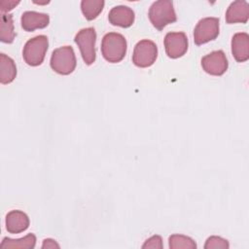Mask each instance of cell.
Instances as JSON below:
<instances>
[{
  "label": "cell",
  "mask_w": 249,
  "mask_h": 249,
  "mask_svg": "<svg viewBox=\"0 0 249 249\" xmlns=\"http://www.w3.org/2000/svg\"><path fill=\"white\" fill-rule=\"evenodd\" d=\"M126 40L120 33L109 32L106 33L102 38V55L107 61L111 63H117L122 61L126 53Z\"/></svg>",
  "instance_id": "1"
},
{
  "label": "cell",
  "mask_w": 249,
  "mask_h": 249,
  "mask_svg": "<svg viewBox=\"0 0 249 249\" xmlns=\"http://www.w3.org/2000/svg\"><path fill=\"white\" fill-rule=\"evenodd\" d=\"M151 23L158 30L163 29L167 24L176 21L177 17L172 1L159 0L154 2L148 13Z\"/></svg>",
  "instance_id": "2"
},
{
  "label": "cell",
  "mask_w": 249,
  "mask_h": 249,
  "mask_svg": "<svg viewBox=\"0 0 249 249\" xmlns=\"http://www.w3.org/2000/svg\"><path fill=\"white\" fill-rule=\"evenodd\" d=\"M49 48V40L46 35H38L29 39L22 51V56L26 64L38 66L44 61L46 53Z\"/></svg>",
  "instance_id": "3"
},
{
  "label": "cell",
  "mask_w": 249,
  "mask_h": 249,
  "mask_svg": "<svg viewBox=\"0 0 249 249\" xmlns=\"http://www.w3.org/2000/svg\"><path fill=\"white\" fill-rule=\"evenodd\" d=\"M52 69L60 75H69L76 68V56L71 46H63L55 49L50 61Z\"/></svg>",
  "instance_id": "4"
},
{
  "label": "cell",
  "mask_w": 249,
  "mask_h": 249,
  "mask_svg": "<svg viewBox=\"0 0 249 249\" xmlns=\"http://www.w3.org/2000/svg\"><path fill=\"white\" fill-rule=\"evenodd\" d=\"M75 43L78 45L83 60L87 65H91L96 58L95 42L96 32L93 27H87L81 29L74 38Z\"/></svg>",
  "instance_id": "5"
},
{
  "label": "cell",
  "mask_w": 249,
  "mask_h": 249,
  "mask_svg": "<svg viewBox=\"0 0 249 249\" xmlns=\"http://www.w3.org/2000/svg\"><path fill=\"white\" fill-rule=\"evenodd\" d=\"M158 57V47L157 45L148 39L139 41L133 50L132 62L134 65L146 68L153 65Z\"/></svg>",
  "instance_id": "6"
},
{
  "label": "cell",
  "mask_w": 249,
  "mask_h": 249,
  "mask_svg": "<svg viewBox=\"0 0 249 249\" xmlns=\"http://www.w3.org/2000/svg\"><path fill=\"white\" fill-rule=\"evenodd\" d=\"M219 35V18H201L195 27L194 41L196 45L208 43Z\"/></svg>",
  "instance_id": "7"
},
{
  "label": "cell",
  "mask_w": 249,
  "mask_h": 249,
  "mask_svg": "<svg viewBox=\"0 0 249 249\" xmlns=\"http://www.w3.org/2000/svg\"><path fill=\"white\" fill-rule=\"evenodd\" d=\"M203 70L213 76H222L228 69L229 62L223 51H214L201 58Z\"/></svg>",
  "instance_id": "8"
},
{
  "label": "cell",
  "mask_w": 249,
  "mask_h": 249,
  "mask_svg": "<svg viewBox=\"0 0 249 249\" xmlns=\"http://www.w3.org/2000/svg\"><path fill=\"white\" fill-rule=\"evenodd\" d=\"M163 43L165 53L171 58L181 57L188 51V38L184 32H168Z\"/></svg>",
  "instance_id": "9"
},
{
  "label": "cell",
  "mask_w": 249,
  "mask_h": 249,
  "mask_svg": "<svg viewBox=\"0 0 249 249\" xmlns=\"http://www.w3.org/2000/svg\"><path fill=\"white\" fill-rule=\"evenodd\" d=\"M134 12L127 6L120 5L112 8L108 14L109 22L112 25L121 27H129L134 22Z\"/></svg>",
  "instance_id": "10"
},
{
  "label": "cell",
  "mask_w": 249,
  "mask_h": 249,
  "mask_svg": "<svg viewBox=\"0 0 249 249\" xmlns=\"http://www.w3.org/2000/svg\"><path fill=\"white\" fill-rule=\"evenodd\" d=\"M49 22L50 17L48 14L34 11H26L21 15L20 18L21 27L28 32H32L35 29L45 28L49 25Z\"/></svg>",
  "instance_id": "11"
},
{
  "label": "cell",
  "mask_w": 249,
  "mask_h": 249,
  "mask_svg": "<svg viewBox=\"0 0 249 249\" xmlns=\"http://www.w3.org/2000/svg\"><path fill=\"white\" fill-rule=\"evenodd\" d=\"M249 19V4L244 0H236L231 3L226 12L227 23H246Z\"/></svg>",
  "instance_id": "12"
},
{
  "label": "cell",
  "mask_w": 249,
  "mask_h": 249,
  "mask_svg": "<svg viewBox=\"0 0 249 249\" xmlns=\"http://www.w3.org/2000/svg\"><path fill=\"white\" fill-rule=\"evenodd\" d=\"M231 53L237 62L249 59V35L247 33L238 32L232 36Z\"/></svg>",
  "instance_id": "13"
},
{
  "label": "cell",
  "mask_w": 249,
  "mask_h": 249,
  "mask_svg": "<svg viewBox=\"0 0 249 249\" xmlns=\"http://www.w3.org/2000/svg\"><path fill=\"white\" fill-rule=\"evenodd\" d=\"M28 216L20 210H12L6 215V230L10 233H19L29 227Z\"/></svg>",
  "instance_id": "14"
},
{
  "label": "cell",
  "mask_w": 249,
  "mask_h": 249,
  "mask_svg": "<svg viewBox=\"0 0 249 249\" xmlns=\"http://www.w3.org/2000/svg\"><path fill=\"white\" fill-rule=\"evenodd\" d=\"M17 76L15 61L5 53H0V82L3 85L12 83Z\"/></svg>",
  "instance_id": "15"
},
{
  "label": "cell",
  "mask_w": 249,
  "mask_h": 249,
  "mask_svg": "<svg viewBox=\"0 0 249 249\" xmlns=\"http://www.w3.org/2000/svg\"><path fill=\"white\" fill-rule=\"evenodd\" d=\"M36 244V236L33 233H28L24 237L12 239L4 237L0 248L1 249H33Z\"/></svg>",
  "instance_id": "16"
},
{
  "label": "cell",
  "mask_w": 249,
  "mask_h": 249,
  "mask_svg": "<svg viewBox=\"0 0 249 249\" xmlns=\"http://www.w3.org/2000/svg\"><path fill=\"white\" fill-rule=\"evenodd\" d=\"M16 37V32L14 30L13 15L11 14H1L0 18V40L3 43L11 44Z\"/></svg>",
  "instance_id": "17"
},
{
  "label": "cell",
  "mask_w": 249,
  "mask_h": 249,
  "mask_svg": "<svg viewBox=\"0 0 249 249\" xmlns=\"http://www.w3.org/2000/svg\"><path fill=\"white\" fill-rule=\"evenodd\" d=\"M103 0H83L81 2V10L88 20H92L98 17L104 8Z\"/></svg>",
  "instance_id": "18"
},
{
  "label": "cell",
  "mask_w": 249,
  "mask_h": 249,
  "mask_svg": "<svg viewBox=\"0 0 249 249\" xmlns=\"http://www.w3.org/2000/svg\"><path fill=\"white\" fill-rule=\"evenodd\" d=\"M170 249H196V243L189 236L183 234H172L168 238Z\"/></svg>",
  "instance_id": "19"
},
{
  "label": "cell",
  "mask_w": 249,
  "mask_h": 249,
  "mask_svg": "<svg viewBox=\"0 0 249 249\" xmlns=\"http://www.w3.org/2000/svg\"><path fill=\"white\" fill-rule=\"evenodd\" d=\"M229 247H230V244L227 239H224L223 237L216 236V235H212L208 237L204 244L205 249H217V248L228 249Z\"/></svg>",
  "instance_id": "20"
},
{
  "label": "cell",
  "mask_w": 249,
  "mask_h": 249,
  "mask_svg": "<svg viewBox=\"0 0 249 249\" xmlns=\"http://www.w3.org/2000/svg\"><path fill=\"white\" fill-rule=\"evenodd\" d=\"M163 247L162 245V239L160 235H153L150 238H148L144 244L142 245L143 249L147 248H153V249H161Z\"/></svg>",
  "instance_id": "21"
},
{
  "label": "cell",
  "mask_w": 249,
  "mask_h": 249,
  "mask_svg": "<svg viewBox=\"0 0 249 249\" xmlns=\"http://www.w3.org/2000/svg\"><path fill=\"white\" fill-rule=\"evenodd\" d=\"M19 4V1H14V0H2L0 1V10L1 14H5L11 10H13L17 5Z\"/></svg>",
  "instance_id": "22"
},
{
  "label": "cell",
  "mask_w": 249,
  "mask_h": 249,
  "mask_svg": "<svg viewBox=\"0 0 249 249\" xmlns=\"http://www.w3.org/2000/svg\"><path fill=\"white\" fill-rule=\"evenodd\" d=\"M53 248H59L57 242L52 238H46L43 240L42 249H53Z\"/></svg>",
  "instance_id": "23"
}]
</instances>
